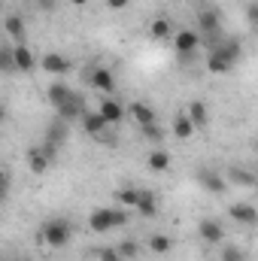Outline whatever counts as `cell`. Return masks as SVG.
I'll return each mask as SVG.
<instances>
[{
  "mask_svg": "<svg viewBox=\"0 0 258 261\" xmlns=\"http://www.w3.org/2000/svg\"><path fill=\"white\" fill-rule=\"evenodd\" d=\"M213 49H219L231 64H237V61H240V55H243V49H240V43H237V40H219Z\"/></svg>",
  "mask_w": 258,
  "mask_h": 261,
  "instance_id": "obj_23",
  "label": "cell"
},
{
  "mask_svg": "<svg viewBox=\"0 0 258 261\" xmlns=\"http://www.w3.org/2000/svg\"><path fill=\"white\" fill-rule=\"evenodd\" d=\"M3 31L15 40V46H21L24 43V21L18 18V15H6V21H3Z\"/></svg>",
  "mask_w": 258,
  "mask_h": 261,
  "instance_id": "obj_22",
  "label": "cell"
},
{
  "mask_svg": "<svg viewBox=\"0 0 258 261\" xmlns=\"http://www.w3.org/2000/svg\"><path fill=\"white\" fill-rule=\"evenodd\" d=\"M0 67H3L6 73L18 70V67H15V49H0Z\"/></svg>",
  "mask_w": 258,
  "mask_h": 261,
  "instance_id": "obj_33",
  "label": "cell"
},
{
  "mask_svg": "<svg viewBox=\"0 0 258 261\" xmlns=\"http://www.w3.org/2000/svg\"><path fill=\"white\" fill-rule=\"evenodd\" d=\"M37 64H40V61H37V55H34L31 49H28V43L15 46V67H18L21 73H31V70H34Z\"/></svg>",
  "mask_w": 258,
  "mask_h": 261,
  "instance_id": "obj_20",
  "label": "cell"
},
{
  "mask_svg": "<svg viewBox=\"0 0 258 261\" xmlns=\"http://www.w3.org/2000/svg\"><path fill=\"white\" fill-rule=\"evenodd\" d=\"M246 18H249L252 28H258V3H249V6H246Z\"/></svg>",
  "mask_w": 258,
  "mask_h": 261,
  "instance_id": "obj_34",
  "label": "cell"
},
{
  "mask_svg": "<svg viewBox=\"0 0 258 261\" xmlns=\"http://www.w3.org/2000/svg\"><path fill=\"white\" fill-rule=\"evenodd\" d=\"M70 234H73V225L67 219H49V222H43V231H40V237H43V243L49 249L67 246L70 243Z\"/></svg>",
  "mask_w": 258,
  "mask_h": 261,
  "instance_id": "obj_1",
  "label": "cell"
},
{
  "mask_svg": "<svg viewBox=\"0 0 258 261\" xmlns=\"http://www.w3.org/2000/svg\"><path fill=\"white\" fill-rule=\"evenodd\" d=\"M52 161H55V158L46 152V146H34V149H28V167H31V173H46Z\"/></svg>",
  "mask_w": 258,
  "mask_h": 261,
  "instance_id": "obj_9",
  "label": "cell"
},
{
  "mask_svg": "<svg viewBox=\"0 0 258 261\" xmlns=\"http://www.w3.org/2000/svg\"><path fill=\"white\" fill-rule=\"evenodd\" d=\"M231 67H234V64H231V61H228L219 49H210V55H207V70H210L213 76H225Z\"/></svg>",
  "mask_w": 258,
  "mask_h": 261,
  "instance_id": "obj_17",
  "label": "cell"
},
{
  "mask_svg": "<svg viewBox=\"0 0 258 261\" xmlns=\"http://www.w3.org/2000/svg\"><path fill=\"white\" fill-rule=\"evenodd\" d=\"M128 3H131V0H107V6H110V9H116V12L128 9Z\"/></svg>",
  "mask_w": 258,
  "mask_h": 261,
  "instance_id": "obj_35",
  "label": "cell"
},
{
  "mask_svg": "<svg viewBox=\"0 0 258 261\" xmlns=\"http://www.w3.org/2000/svg\"><path fill=\"white\" fill-rule=\"evenodd\" d=\"M197 234H200V240L210 243V246H222V243H225V228H222L219 219H200V222H197Z\"/></svg>",
  "mask_w": 258,
  "mask_h": 261,
  "instance_id": "obj_2",
  "label": "cell"
},
{
  "mask_svg": "<svg viewBox=\"0 0 258 261\" xmlns=\"http://www.w3.org/2000/svg\"><path fill=\"white\" fill-rule=\"evenodd\" d=\"M82 116H85V100H82V94H73L64 107H58V119H64L67 125H73V122L82 119Z\"/></svg>",
  "mask_w": 258,
  "mask_h": 261,
  "instance_id": "obj_10",
  "label": "cell"
},
{
  "mask_svg": "<svg viewBox=\"0 0 258 261\" xmlns=\"http://www.w3.org/2000/svg\"><path fill=\"white\" fill-rule=\"evenodd\" d=\"M197 46H200V34H194L192 28H183V31L173 34V49H176L179 58H189Z\"/></svg>",
  "mask_w": 258,
  "mask_h": 261,
  "instance_id": "obj_3",
  "label": "cell"
},
{
  "mask_svg": "<svg viewBox=\"0 0 258 261\" xmlns=\"http://www.w3.org/2000/svg\"><path fill=\"white\" fill-rule=\"evenodd\" d=\"M219 261H246V252H243L240 246H222Z\"/></svg>",
  "mask_w": 258,
  "mask_h": 261,
  "instance_id": "obj_29",
  "label": "cell"
},
{
  "mask_svg": "<svg viewBox=\"0 0 258 261\" xmlns=\"http://www.w3.org/2000/svg\"><path fill=\"white\" fill-rule=\"evenodd\" d=\"M116 203L137 210V203H140V189H119V192H116Z\"/></svg>",
  "mask_w": 258,
  "mask_h": 261,
  "instance_id": "obj_27",
  "label": "cell"
},
{
  "mask_svg": "<svg viewBox=\"0 0 258 261\" xmlns=\"http://www.w3.org/2000/svg\"><path fill=\"white\" fill-rule=\"evenodd\" d=\"M170 34H176L173 24H170V18H155V21L149 24V37H152V40H167Z\"/></svg>",
  "mask_w": 258,
  "mask_h": 261,
  "instance_id": "obj_24",
  "label": "cell"
},
{
  "mask_svg": "<svg viewBox=\"0 0 258 261\" xmlns=\"http://www.w3.org/2000/svg\"><path fill=\"white\" fill-rule=\"evenodd\" d=\"M125 110L128 107H122L116 97H104L100 103H97V113L110 122V125H122V119H125Z\"/></svg>",
  "mask_w": 258,
  "mask_h": 261,
  "instance_id": "obj_8",
  "label": "cell"
},
{
  "mask_svg": "<svg viewBox=\"0 0 258 261\" xmlns=\"http://www.w3.org/2000/svg\"><path fill=\"white\" fill-rule=\"evenodd\" d=\"M146 164H149V170H155V173H167V170H170V152L152 149V152L146 155Z\"/></svg>",
  "mask_w": 258,
  "mask_h": 261,
  "instance_id": "obj_19",
  "label": "cell"
},
{
  "mask_svg": "<svg viewBox=\"0 0 258 261\" xmlns=\"http://www.w3.org/2000/svg\"><path fill=\"white\" fill-rule=\"evenodd\" d=\"M194 130H197V128H194V122L189 119V113H176V116H173L170 134H173L176 140H189V137H192Z\"/></svg>",
  "mask_w": 258,
  "mask_h": 261,
  "instance_id": "obj_16",
  "label": "cell"
},
{
  "mask_svg": "<svg viewBox=\"0 0 258 261\" xmlns=\"http://www.w3.org/2000/svg\"><path fill=\"white\" fill-rule=\"evenodd\" d=\"M116 249L122 252V258H125V261H134L137 255H140V243H137V240H122Z\"/></svg>",
  "mask_w": 258,
  "mask_h": 261,
  "instance_id": "obj_28",
  "label": "cell"
},
{
  "mask_svg": "<svg viewBox=\"0 0 258 261\" xmlns=\"http://www.w3.org/2000/svg\"><path fill=\"white\" fill-rule=\"evenodd\" d=\"M137 210H140L143 219H155V216H158V197L152 195L149 189H140V203H137Z\"/></svg>",
  "mask_w": 258,
  "mask_h": 261,
  "instance_id": "obj_18",
  "label": "cell"
},
{
  "mask_svg": "<svg viewBox=\"0 0 258 261\" xmlns=\"http://www.w3.org/2000/svg\"><path fill=\"white\" fill-rule=\"evenodd\" d=\"M222 31V12L207 6V9H197V34H219Z\"/></svg>",
  "mask_w": 258,
  "mask_h": 261,
  "instance_id": "obj_4",
  "label": "cell"
},
{
  "mask_svg": "<svg viewBox=\"0 0 258 261\" xmlns=\"http://www.w3.org/2000/svg\"><path fill=\"white\" fill-rule=\"evenodd\" d=\"M70 3H73V6H85L88 0H70Z\"/></svg>",
  "mask_w": 258,
  "mask_h": 261,
  "instance_id": "obj_36",
  "label": "cell"
},
{
  "mask_svg": "<svg viewBox=\"0 0 258 261\" xmlns=\"http://www.w3.org/2000/svg\"><path fill=\"white\" fill-rule=\"evenodd\" d=\"M228 179H231V182H237V186H246V189H255V186H258L255 173L240 170V167H231V170H228Z\"/></svg>",
  "mask_w": 258,
  "mask_h": 261,
  "instance_id": "obj_26",
  "label": "cell"
},
{
  "mask_svg": "<svg viewBox=\"0 0 258 261\" xmlns=\"http://www.w3.org/2000/svg\"><path fill=\"white\" fill-rule=\"evenodd\" d=\"M228 216H231L237 225H243V228L258 225V210L252 203H231V206H228Z\"/></svg>",
  "mask_w": 258,
  "mask_h": 261,
  "instance_id": "obj_5",
  "label": "cell"
},
{
  "mask_svg": "<svg viewBox=\"0 0 258 261\" xmlns=\"http://www.w3.org/2000/svg\"><path fill=\"white\" fill-rule=\"evenodd\" d=\"M73 94H76V91H73L70 85H64V82H52V85H49V91H46V100H49V107H55V110H58V107H64Z\"/></svg>",
  "mask_w": 258,
  "mask_h": 261,
  "instance_id": "obj_14",
  "label": "cell"
},
{
  "mask_svg": "<svg viewBox=\"0 0 258 261\" xmlns=\"http://www.w3.org/2000/svg\"><path fill=\"white\" fill-rule=\"evenodd\" d=\"M82 130H85L88 137H104V134L110 130V122H107L100 113H85V116H82Z\"/></svg>",
  "mask_w": 258,
  "mask_h": 261,
  "instance_id": "obj_13",
  "label": "cell"
},
{
  "mask_svg": "<svg viewBox=\"0 0 258 261\" xmlns=\"http://www.w3.org/2000/svg\"><path fill=\"white\" fill-rule=\"evenodd\" d=\"M128 113H131V119H134L140 128H146V125H155V110H152L149 103H140V100H134V103H128Z\"/></svg>",
  "mask_w": 258,
  "mask_h": 261,
  "instance_id": "obj_15",
  "label": "cell"
},
{
  "mask_svg": "<svg viewBox=\"0 0 258 261\" xmlns=\"http://www.w3.org/2000/svg\"><path fill=\"white\" fill-rule=\"evenodd\" d=\"M40 67L46 73H52V76H64L67 70H70V58H64L61 52H49V55L40 58Z\"/></svg>",
  "mask_w": 258,
  "mask_h": 261,
  "instance_id": "obj_11",
  "label": "cell"
},
{
  "mask_svg": "<svg viewBox=\"0 0 258 261\" xmlns=\"http://www.w3.org/2000/svg\"><path fill=\"white\" fill-rule=\"evenodd\" d=\"M88 228L91 231H97V234H107V231H113L116 228V210H94L91 216H88Z\"/></svg>",
  "mask_w": 258,
  "mask_h": 261,
  "instance_id": "obj_7",
  "label": "cell"
},
{
  "mask_svg": "<svg viewBox=\"0 0 258 261\" xmlns=\"http://www.w3.org/2000/svg\"><path fill=\"white\" fill-rule=\"evenodd\" d=\"M186 113H189V119L194 122V128H197V130L207 128V122H210V113H207V103H203V100H192Z\"/></svg>",
  "mask_w": 258,
  "mask_h": 261,
  "instance_id": "obj_21",
  "label": "cell"
},
{
  "mask_svg": "<svg viewBox=\"0 0 258 261\" xmlns=\"http://www.w3.org/2000/svg\"><path fill=\"white\" fill-rule=\"evenodd\" d=\"M140 130H143V137H146L149 143H161V140H164V128H161L158 122H155V125H146V128H140Z\"/></svg>",
  "mask_w": 258,
  "mask_h": 261,
  "instance_id": "obj_31",
  "label": "cell"
},
{
  "mask_svg": "<svg viewBox=\"0 0 258 261\" xmlns=\"http://www.w3.org/2000/svg\"><path fill=\"white\" fill-rule=\"evenodd\" d=\"M91 85H94L97 91H104V94H113V91H116V76H113V70L94 67V70H91Z\"/></svg>",
  "mask_w": 258,
  "mask_h": 261,
  "instance_id": "obj_12",
  "label": "cell"
},
{
  "mask_svg": "<svg viewBox=\"0 0 258 261\" xmlns=\"http://www.w3.org/2000/svg\"><path fill=\"white\" fill-rule=\"evenodd\" d=\"M64 128H67V122H64V119H58L52 128L46 130V140H52V143H58V146H61V143H64Z\"/></svg>",
  "mask_w": 258,
  "mask_h": 261,
  "instance_id": "obj_30",
  "label": "cell"
},
{
  "mask_svg": "<svg viewBox=\"0 0 258 261\" xmlns=\"http://www.w3.org/2000/svg\"><path fill=\"white\" fill-rule=\"evenodd\" d=\"M194 179H197V186H200V189H207L210 195H222V192H225V186H228V182H225V176H219V173H216V170H210V167L197 170V176H194Z\"/></svg>",
  "mask_w": 258,
  "mask_h": 261,
  "instance_id": "obj_6",
  "label": "cell"
},
{
  "mask_svg": "<svg viewBox=\"0 0 258 261\" xmlns=\"http://www.w3.org/2000/svg\"><path fill=\"white\" fill-rule=\"evenodd\" d=\"M170 249H173V240L167 234H152L149 237V252L152 255H167Z\"/></svg>",
  "mask_w": 258,
  "mask_h": 261,
  "instance_id": "obj_25",
  "label": "cell"
},
{
  "mask_svg": "<svg viewBox=\"0 0 258 261\" xmlns=\"http://www.w3.org/2000/svg\"><path fill=\"white\" fill-rule=\"evenodd\" d=\"M94 255H97V261H125V258H122V252H119L116 246H100Z\"/></svg>",
  "mask_w": 258,
  "mask_h": 261,
  "instance_id": "obj_32",
  "label": "cell"
}]
</instances>
